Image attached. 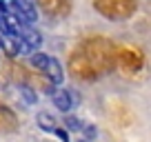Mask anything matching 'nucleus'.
<instances>
[{
  "instance_id": "obj_1",
  "label": "nucleus",
  "mask_w": 151,
  "mask_h": 142,
  "mask_svg": "<svg viewBox=\"0 0 151 142\" xmlns=\"http://www.w3.org/2000/svg\"><path fill=\"white\" fill-rule=\"evenodd\" d=\"M111 53H113V44L107 38H89L82 44L80 51H76L71 56V69L78 73V76H87L89 71L93 69H104L111 62Z\"/></svg>"
},
{
  "instance_id": "obj_2",
  "label": "nucleus",
  "mask_w": 151,
  "mask_h": 142,
  "mask_svg": "<svg viewBox=\"0 0 151 142\" xmlns=\"http://www.w3.org/2000/svg\"><path fill=\"white\" fill-rule=\"evenodd\" d=\"M93 9L107 20H129L138 9V0H93Z\"/></svg>"
},
{
  "instance_id": "obj_3",
  "label": "nucleus",
  "mask_w": 151,
  "mask_h": 142,
  "mask_svg": "<svg viewBox=\"0 0 151 142\" xmlns=\"http://www.w3.org/2000/svg\"><path fill=\"white\" fill-rule=\"evenodd\" d=\"M51 100H53V107H56L58 111L67 113V111L76 109V107L80 104V93H78L76 89H71V87H65V89H53Z\"/></svg>"
},
{
  "instance_id": "obj_4",
  "label": "nucleus",
  "mask_w": 151,
  "mask_h": 142,
  "mask_svg": "<svg viewBox=\"0 0 151 142\" xmlns=\"http://www.w3.org/2000/svg\"><path fill=\"white\" fill-rule=\"evenodd\" d=\"M36 5L49 16V18H67L71 14L73 2L71 0H36Z\"/></svg>"
},
{
  "instance_id": "obj_5",
  "label": "nucleus",
  "mask_w": 151,
  "mask_h": 142,
  "mask_svg": "<svg viewBox=\"0 0 151 142\" xmlns=\"http://www.w3.org/2000/svg\"><path fill=\"white\" fill-rule=\"evenodd\" d=\"M118 62H120V67H122V69L133 71V69H138V67H140L142 53L138 51V49H133V47H122V49L118 51Z\"/></svg>"
},
{
  "instance_id": "obj_6",
  "label": "nucleus",
  "mask_w": 151,
  "mask_h": 142,
  "mask_svg": "<svg viewBox=\"0 0 151 142\" xmlns=\"http://www.w3.org/2000/svg\"><path fill=\"white\" fill-rule=\"evenodd\" d=\"M42 73L47 76L49 82H53V85H60V82L65 80V71H62V65L56 60V58H49V62H47V67H45Z\"/></svg>"
},
{
  "instance_id": "obj_7",
  "label": "nucleus",
  "mask_w": 151,
  "mask_h": 142,
  "mask_svg": "<svg viewBox=\"0 0 151 142\" xmlns=\"http://www.w3.org/2000/svg\"><path fill=\"white\" fill-rule=\"evenodd\" d=\"M0 49L7 58H16L18 56V36H5L0 33Z\"/></svg>"
},
{
  "instance_id": "obj_8",
  "label": "nucleus",
  "mask_w": 151,
  "mask_h": 142,
  "mask_svg": "<svg viewBox=\"0 0 151 142\" xmlns=\"http://www.w3.org/2000/svg\"><path fill=\"white\" fill-rule=\"evenodd\" d=\"M20 38H22V40H24V42H27L31 49L40 47V42H42V36H40V33H38L33 27H29V24L20 27Z\"/></svg>"
},
{
  "instance_id": "obj_9",
  "label": "nucleus",
  "mask_w": 151,
  "mask_h": 142,
  "mask_svg": "<svg viewBox=\"0 0 151 142\" xmlns=\"http://www.w3.org/2000/svg\"><path fill=\"white\" fill-rule=\"evenodd\" d=\"M36 122H38V127L42 129V131H47V133H53L56 127H58V120L53 118L51 113H47V111H40V113L36 115Z\"/></svg>"
},
{
  "instance_id": "obj_10",
  "label": "nucleus",
  "mask_w": 151,
  "mask_h": 142,
  "mask_svg": "<svg viewBox=\"0 0 151 142\" xmlns=\"http://www.w3.org/2000/svg\"><path fill=\"white\" fill-rule=\"evenodd\" d=\"M29 62H31L33 69L45 71V67H47V62H49V56L42 53V51H31V53H29Z\"/></svg>"
},
{
  "instance_id": "obj_11",
  "label": "nucleus",
  "mask_w": 151,
  "mask_h": 142,
  "mask_svg": "<svg viewBox=\"0 0 151 142\" xmlns=\"http://www.w3.org/2000/svg\"><path fill=\"white\" fill-rule=\"evenodd\" d=\"M82 127H85V124H82L80 120L76 118V115H67V118H65V129H67V131H76V133H80V131H82Z\"/></svg>"
},
{
  "instance_id": "obj_12",
  "label": "nucleus",
  "mask_w": 151,
  "mask_h": 142,
  "mask_svg": "<svg viewBox=\"0 0 151 142\" xmlns=\"http://www.w3.org/2000/svg\"><path fill=\"white\" fill-rule=\"evenodd\" d=\"M20 93H22V100H24V102H29V104L36 102V91H33L31 87L22 85V87H20Z\"/></svg>"
},
{
  "instance_id": "obj_13",
  "label": "nucleus",
  "mask_w": 151,
  "mask_h": 142,
  "mask_svg": "<svg viewBox=\"0 0 151 142\" xmlns=\"http://www.w3.org/2000/svg\"><path fill=\"white\" fill-rule=\"evenodd\" d=\"M80 133H82V138H87V140H96V133H98V129H96L93 124H85Z\"/></svg>"
},
{
  "instance_id": "obj_14",
  "label": "nucleus",
  "mask_w": 151,
  "mask_h": 142,
  "mask_svg": "<svg viewBox=\"0 0 151 142\" xmlns=\"http://www.w3.org/2000/svg\"><path fill=\"white\" fill-rule=\"evenodd\" d=\"M53 133H56V136L60 138L62 142H69V131H67V129H62L60 124H58V127H56V131H53Z\"/></svg>"
},
{
  "instance_id": "obj_15",
  "label": "nucleus",
  "mask_w": 151,
  "mask_h": 142,
  "mask_svg": "<svg viewBox=\"0 0 151 142\" xmlns=\"http://www.w3.org/2000/svg\"><path fill=\"white\" fill-rule=\"evenodd\" d=\"M78 142H93V140H87V138H80Z\"/></svg>"
}]
</instances>
